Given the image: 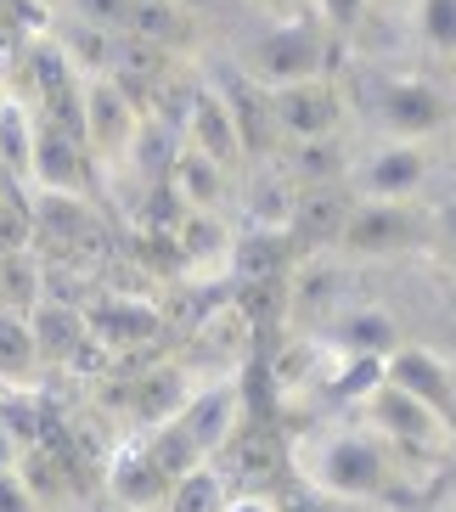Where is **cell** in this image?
I'll return each instance as SVG.
<instances>
[{
  "label": "cell",
  "instance_id": "24",
  "mask_svg": "<svg viewBox=\"0 0 456 512\" xmlns=\"http://www.w3.org/2000/svg\"><path fill=\"white\" fill-rule=\"evenodd\" d=\"M333 366V349L321 332H299L288 344L276 349V361L265 366V383L276 389V400H293L299 389H321V377Z\"/></svg>",
  "mask_w": 456,
  "mask_h": 512
},
{
  "label": "cell",
  "instance_id": "20",
  "mask_svg": "<svg viewBox=\"0 0 456 512\" xmlns=\"http://www.w3.org/2000/svg\"><path fill=\"white\" fill-rule=\"evenodd\" d=\"M321 338L333 355H389L395 344H406V327L383 304H344Z\"/></svg>",
  "mask_w": 456,
  "mask_h": 512
},
{
  "label": "cell",
  "instance_id": "18",
  "mask_svg": "<svg viewBox=\"0 0 456 512\" xmlns=\"http://www.w3.org/2000/svg\"><path fill=\"white\" fill-rule=\"evenodd\" d=\"M203 383H209V377H198L186 361H164V366H152V372H141L136 394H130V422H136V434L164 428V422L175 417Z\"/></svg>",
  "mask_w": 456,
  "mask_h": 512
},
{
  "label": "cell",
  "instance_id": "43",
  "mask_svg": "<svg viewBox=\"0 0 456 512\" xmlns=\"http://www.w3.org/2000/svg\"><path fill=\"white\" fill-rule=\"evenodd\" d=\"M434 512H456V496H445V501H440V507H434Z\"/></svg>",
  "mask_w": 456,
  "mask_h": 512
},
{
  "label": "cell",
  "instance_id": "36",
  "mask_svg": "<svg viewBox=\"0 0 456 512\" xmlns=\"http://www.w3.org/2000/svg\"><path fill=\"white\" fill-rule=\"evenodd\" d=\"M0 512H40V501H34V490L23 484V473H17V467H6V473H0Z\"/></svg>",
  "mask_w": 456,
  "mask_h": 512
},
{
  "label": "cell",
  "instance_id": "42",
  "mask_svg": "<svg viewBox=\"0 0 456 512\" xmlns=\"http://www.w3.org/2000/svg\"><path fill=\"white\" fill-rule=\"evenodd\" d=\"M175 6H181V12H186V17H198V12H209L214 0H175Z\"/></svg>",
  "mask_w": 456,
  "mask_h": 512
},
{
  "label": "cell",
  "instance_id": "12",
  "mask_svg": "<svg viewBox=\"0 0 456 512\" xmlns=\"http://www.w3.org/2000/svg\"><path fill=\"white\" fill-rule=\"evenodd\" d=\"M214 85V96H220V102H226V113H231V124H237V136H243V152H248V164H254V158H271L276 152V130H271V96L259 91L254 79L243 74V68H237V62L231 57H220L209 68V74H203Z\"/></svg>",
  "mask_w": 456,
  "mask_h": 512
},
{
  "label": "cell",
  "instance_id": "30",
  "mask_svg": "<svg viewBox=\"0 0 456 512\" xmlns=\"http://www.w3.org/2000/svg\"><path fill=\"white\" fill-rule=\"evenodd\" d=\"M411 40L434 62H456V0H411Z\"/></svg>",
  "mask_w": 456,
  "mask_h": 512
},
{
  "label": "cell",
  "instance_id": "40",
  "mask_svg": "<svg viewBox=\"0 0 456 512\" xmlns=\"http://www.w3.org/2000/svg\"><path fill=\"white\" fill-rule=\"evenodd\" d=\"M17 456H23V445H17L6 428H0V473H6V467H17Z\"/></svg>",
  "mask_w": 456,
  "mask_h": 512
},
{
  "label": "cell",
  "instance_id": "32",
  "mask_svg": "<svg viewBox=\"0 0 456 512\" xmlns=\"http://www.w3.org/2000/svg\"><path fill=\"white\" fill-rule=\"evenodd\" d=\"M186 23H192V17H186L175 0H130L124 34H130V40H147V46H158V51H175L186 40Z\"/></svg>",
  "mask_w": 456,
  "mask_h": 512
},
{
  "label": "cell",
  "instance_id": "11",
  "mask_svg": "<svg viewBox=\"0 0 456 512\" xmlns=\"http://www.w3.org/2000/svg\"><path fill=\"white\" fill-rule=\"evenodd\" d=\"M29 192L96 197V164H91V152H85V141L57 130L40 113H34V147H29Z\"/></svg>",
  "mask_w": 456,
  "mask_h": 512
},
{
  "label": "cell",
  "instance_id": "1",
  "mask_svg": "<svg viewBox=\"0 0 456 512\" xmlns=\"http://www.w3.org/2000/svg\"><path fill=\"white\" fill-rule=\"evenodd\" d=\"M293 479L321 490V496L344 501V507H383L395 501L406 462L389 439L372 428L366 417H344V422H321L288 451Z\"/></svg>",
  "mask_w": 456,
  "mask_h": 512
},
{
  "label": "cell",
  "instance_id": "8",
  "mask_svg": "<svg viewBox=\"0 0 456 512\" xmlns=\"http://www.w3.org/2000/svg\"><path fill=\"white\" fill-rule=\"evenodd\" d=\"M428 242V209L417 203H361L355 197L338 231V259H395Z\"/></svg>",
  "mask_w": 456,
  "mask_h": 512
},
{
  "label": "cell",
  "instance_id": "15",
  "mask_svg": "<svg viewBox=\"0 0 456 512\" xmlns=\"http://www.w3.org/2000/svg\"><path fill=\"white\" fill-rule=\"evenodd\" d=\"M383 383H395V389L411 394V400H423V406L456 417V372H451V361H445L440 349L411 344V338L395 344L389 355H383Z\"/></svg>",
  "mask_w": 456,
  "mask_h": 512
},
{
  "label": "cell",
  "instance_id": "34",
  "mask_svg": "<svg viewBox=\"0 0 456 512\" xmlns=\"http://www.w3.org/2000/svg\"><path fill=\"white\" fill-rule=\"evenodd\" d=\"M310 17H316L321 29L338 40H355L366 29V17H372V0H310Z\"/></svg>",
  "mask_w": 456,
  "mask_h": 512
},
{
  "label": "cell",
  "instance_id": "5",
  "mask_svg": "<svg viewBox=\"0 0 456 512\" xmlns=\"http://www.w3.org/2000/svg\"><path fill=\"white\" fill-rule=\"evenodd\" d=\"M434 181V147H417V141H366L350 152V175H344V192L361 197V203H417Z\"/></svg>",
  "mask_w": 456,
  "mask_h": 512
},
{
  "label": "cell",
  "instance_id": "28",
  "mask_svg": "<svg viewBox=\"0 0 456 512\" xmlns=\"http://www.w3.org/2000/svg\"><path fill=\"white\" fill-rule=\"evenodd\" d=\"M383 383V355H333L327 377H321V394L344 411H361Z\"/></svg>",
  "mask_w": 456,
  "mask_h": 512
},
{
  "label": "cell",
  "instance_id": "2",
  "mask_svg": "<svg viewBox=\"0 0 456 512\" xmlns=\"http://www.w3.org/2000/svg\"><path fill=\"white\" fill-rule=\"evenodd\" d=\"M243 422H248V389L237 383V377H209V383H203V389L192 394L164 428H152V434H141V439H147L158 473L175 484L181 473L214 462ZM130 434H136V428H130Z\"/></svg>",
  "mask_w": 456,
  "mask_h": 512
},
{
  "label": "cell",
  "instance_id": "16",
  "mask_svg": "<svg viewBox=\"0 0 456 512\" xmlns=\"http://www.w3.org/2000/svg\"><path fill=\"white\" fill-rule=\"evenodd\" d=\"M85 321H91V338L107 355H124V349H141V344L164 338V310L152 299H136V293H113V299L85 304Z\"/></svg>",
  "mask_w": 456,
  "mask_h": 512
},
{
  "label": "cell",
  "instance_id": "31",
  "mask_svg": "<svg viewBox=\"0 0 456 512\" xmlns=\"http://www.w3.org/2000/svg\"><path fill=\"white\" fill-rule=\"evenodd\" d=\"M231 496V479H226V467L220 462H203L192 467V473H181V479L169 484V496L158 512H220Z\"/></svg>",
  "mask_w": 456,
  "mask_h": 512
},
{
  "label": "cell",
  "instance_id": "9",
  "mask_svg": "<svg viewBox=\"0 0 456 512\" xmlns=\"http://www.w3.org/2000/svg\"><path fill=\"white\" fill-rule=\"evenodd\" d=\"M271 96V130L276 147H299V141H321V136H344L350 130V96L338 91L333 74L304 79V85H282Z\"/></svg>",
  "mask_w": 456,
  "mask_h": 512
},
{
  "label": "cell",
  "instance_id": "25",
  "mask_svg": "<svg viewBox=\"0 0 456 512\" xmlns=\"http://www.w3.org/2000/svg\"><path fill=\"white\" fill-rule=\"evenodd\" d=\"M248 175H254V181H248V226L271 231V237H288L299 186L282 175V164H276V158H254V164H248Z\"/></svg>",
  "mask_w": 456,
  "mask_h": 512
},
{
  "label": "cell",
  "instance_id": "13",
  "mask_svg": "<svg viewBox=\"0 0 456 512\" xmlns=\"http://www.w3.org/2000/svg\"><path fill=\"white\" fill-rule=\"evenodd\" d=\"M102 484H107V501L119 512H158L169 496V479L158 473L152 462L147 439L141 434H124L113 451H107V467H102Z\"/></svg>",
  "mask_w": 456,
  "mask_h": 512
},
{
  "label": "cell",
  "instance_id": "21",
  "mask_svg": "<svg viewBox=\"0 0 456 512\" xmlns=\"http://www.w3.org/2000/svg\"><path fill=\"white\" fill-rule=\"evenodd\" d=\"M29 226L34 237L57 242V248H79V242L102 237L96 197H68V192H29Z\"/></svg>",
  "mask_w": 456,
  "mask_h": 512
},
{
  "label": "cell",
  "instance_id": "26",
  "mask_svg": "<svg viewBox=\"0 0 456 512\" xmlns=\"http://www.w3.org/2000/svg\"><path fill=\"white\" fill-rule=\"evenodd\" d=\"M40 349H34V332L23 310H6L0 304V389H40Z\"/></svg>",
  "mask_w": 456,
  "mask_h": 512
},
{
  "label": "cell",
  "instance_id": "44",
  "mask_svg": "<svg viewBox=\"0 0 456 512\" xmlns=\"http://www.w3.org/2000/svg\"><path fill=\"white\" fill-rule=\"evenodd\" d=\"M0 23H6V0H0Z\"/></svg>",
  "mask_w": 456,
  "mask_h": 512
},
{
  "label": "cell",
  "instance_id": "19",
  "mask_svg": "<svg viewBox=\"0 0 456 512\" xmlns=\"http://www.w3.org/2000/svg\"><path fill=\"white\" fill-rule=\"evenodd\" d=\"M350 203L355 197L344 192V186H299V197H293V220H288V242L304 248V254H333Z\"/></svg>",
  "mask_w": 456,
  "mask_h": 512
},
{
  "label": "cell",
  "instance_id": "41",
  "mask_svg": "<svg viewBox=\"0 0 456 512\" xmlns=\"http://www.w3.org/2000/svg\"><path fill=\"white\" fill-rule=\"evenodd\" d=\"M372 12H411V0H372Z\"/></svg>",
  "mask_w": 456,
  "mask_h": 512
},
{
  "label": "cell",
  "instance_id": "37",
  "mask_svg": "<svg viewBox=\"0 0 456 512\" xmlns=\"http://www.w3.org/2000/svg\"><path fill=\"white\" fill-rule=\"evenodd\" d=\"M282 501V512H355V507H344V501H333V496H321V490H310V484H299L293 496H276Z\"/></svg>",
  "mask_w": 456,
  "mask_h": 512
},
{
  "label": "cell",
  "instance_id": "4",
  "mask_svg": "<svg viewBox=\"0 0 456 512\" xmlns=\"http://www.w3.org/2000/svg\"><path fill=\"white\" fill-rule=\"evenodd\" d=\"M366 113H372V130L383 141H417V147H434V141L451 130L456 102L434 74H378L372 79V96H366Z\"/></svg>",
  "mask_w": 456,
  "mask_h": 512
},
{
  "label": "cell",
  "instance_id": "22",
  "mask_svg": "<svg viewBox=\"0 0 456 512\" xmlns=\"http://www.w3.org/2000/svg\"><path fill=\"white\" fill-rule=\"evenodd\" d=\"M344 265L350 259L338 254H304V276L293 282L288 293V310L293 316H310V321H333L338 310H344V293H350V276H344Z\"/></svg>",
  "mask_w": 456,
  "mask_h": 512
},
{
  "label": "cell",
  "instance_id": "35",
  "mask_svg": "<svg viewBox=\"0 0 456 512\" xmlns=\"http://www.w3.org/2000/svg\"><path fill=\"white\" fill-rule=\"evenodd\" d=\"M428 242H434V248L456 265V192H445L440 203L428 209Z\"/></svg>",
  "mask_w": 456,
  "mask_h": 512
},
{
  "label": "cell",
  "instance_id": "17",
  "mask_svg": "<svg viewBox=\"0 0 456 512\" xmlns=\"http://www.w3.org/2000/svg\"><path fill=\"white\" fill-rule=\"evenodd\" d=\"M29 332H34V349H40V366H79L85 349L96 344L91 321H85V304L62 299V293H46V299L34 304Z\"/></svg>",
  "mask_w": 456,
  "mask_h": 512
},
{
  "label": "cell",
  "instance_id": "6",
  "mask_svg": "<svg viewBox=\"0 0 456 512\" xmlns=\"http://www.w3.org/2000/svg\"><path fill=\"white\" fill-rule=\"evenodd\" d=\"M141 102L124 91L113 74H85L79 79V141L91 152V164L119 175L130 147H136V130H141Z\"/></svg>",
  "mask_w": 456,
  "mask_h": 512
},
{
  "label": "cell",
  "instance_id": "7",
  "mask_svg": "<svg viewBox=\"0 0 456 512\" xmlns=\"http://www.w3.org/2000/svg\"><path fill=\"white\" fill-rule=\"evenodd\" d=\"M355 417L372 422V428L400 451V462H417V456L434 462V456H445L456 445V417L423 406V400H411L406 389H395V383H378V394H372Z\"/></svg>",
  "mask_w": 456,
  "mask_h": 512
},
{
  "label": "cell",
  "instance_id": "46",
  "mask_svg": "<svg viewBox=\"0 0 456 512\" xmlns=\"http://www.w3.org/2000/svg\"><path fill=\"white\" fill-rule=\"evenodd\" d=\"M113 512H119V507H113Z\"/></svg>",
  "mask_w": 456,
  "mask_h": 512
},
{
  "label": "cell",
  "instance_id": "38",
  "mask_svg": "<svg viewBox=\"0 0 456 512\" xmlns=\"http://www.w3.org/2000/svg\"><path fill=\"white\" fill-rule=\"evenodd\" d=\"M220 512H282V501H276L271 490H231Z\"/></svg>",
  "mask_w": 456,
  "mask_h": 512
},
{
  "label": "cell",
  "instance_id": "45",
  "mask_svg": "<svg viewBox=\"0 0 456 512\" xmlns=\"http://www.w3.org/2000/svg\"><path fill=\"white\" fill-rule=\"evenodd\" d=\"M0 394H6V389H0Z\"/></svg>",
  "mask_w": 456,
  "mask_h": 512
},
{
  "label": "cell",
  "instance_id": "23",
  "mask_svg": "<svg viewBox=\"0 0 456 512\" xmlns=\"http://www.w3.org/2000/svg\"><path fill=\"white\" fill-rule=\"evenodd\" d=\"M350 130L344 136H321V141H299V147H276L271 158L282 164L293 186H344L350 175Z\"/></svg>",
  "mask_w": 456,
  "mask_h": 512
},
{
  "label": "cell",
  "instance_id": "10",
  "mask_svg": "<svg viewBox=\"0 0 456 512\" xmlns=\"http://www.w3.org/2000/svg\"><path fill=\"white\" fill-rule=\"evenodd\" d=\"M175 130H181V147H186V152L209 158V164L226 169V175H237V169L248 164L243 136H237V124H231L226 102L214 96L209 79H198V85L181 96V119H175Z\"/></svg>",
  "mask_w": 456,
  "mask_h": 512
},
{
  "label": "cell",
  "instance_id": "27",
  "mask_svg": "<svg viewBox=\"0 0 456 512\" xmlns=\"http://www.w3.org/2000/svg\"><path fill=\"white\" fill-rule=\"evenodd\" d=\"M169 186H175V197H181L192 214H220V203L231 197V175L226 169H214L209 158H198V152H186L175 158V169H169Z\"/></svg>",
  "mask_w": 456,
  "mask_h": 512
},
{
  "label": "cell",
  "instance_id": "14",
  "mask_svg": "<svg viewBox=\"0 0 456 512\" xmlns=\"http://www.w3.org/2000/svg\"><path fill=\"white\" fill-rule=\"evenodd\" d=\"M214 462L226 467L231 490H271V496H276V484L293 473L288 467V439L276 434V428H248V422L226 439V451L214 456Z\"/></svg>",
  "mask_w": 456,
  "mask_h": 512
},
{
  "label": "cell",
  "instance_id": "29",
  "mask_svg": "<svg viewBox=\"0 0 456 512\" xmlns=\"http://www.w3.org/2000/svg\"><path fill=\"white\" fill-rule=\"evenodd\" d=\"M46 299V265L34 248H0V304L29 316Z\"/></svg>",
  "mask_w": 456,
  "mask_h": 512
},
{
  "label": "cell",
  "instance_id": "39",
  "mask_svg": "<svg viewBox=\"0 0 456 512\" xmlns=\"http://www.w3.org/2000/svg\"><path fill=\"white\" fill-rule=\"evenodd\" d=\"M254 12H265V17H299V12H310V0H248Z\"/></svg>",
  "mask_w": 456,
  "mask_h": 512
},
{
  "label": "cell",
  "instance_id": "33",
  "mask_svg": "<svg viewBox=\"0 0 456 512\" xmlns=\"http://www.w3.org/2000/svg\"><path fill=\"white\" fill-rule=\"evenodd\" d=\"M0 428L23 445V451H34V445H46V406H40V389H6L0 394Z\"/></svg>",
  "mask_w": 456,
  "mask_h": 512
},
{
  "label": "cell",
  "instance_id": "3",
  "mask_svg": "<svg viewBox=\"0 0 456 512\" xmlns=\"http://www.w3.org/2000/svg\"><path fill=\"white\" fill-rule=\"evenodd\" d=\"M333 34L321 29L310 12L299 17H265V29H254L237 46V68L254 79L259 91H282V85H304V79L333 74Z\"/></svg>",
  "mask_w": 456,
  "mask_h": 512
}]
</instances>
